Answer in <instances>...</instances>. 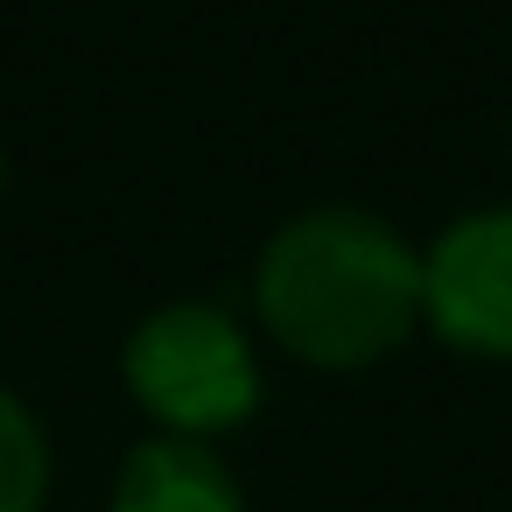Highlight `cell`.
<instances>
[{
	"label": "cell",
	"instance_id": "obj_1",
	"mask_svg": "<svg viewBox=\"0 0 512 512\" xmlns=\"http://www.w3.org/2000/svg\"><path fill=\"white\" fill-rule=\"evenodd\" d=\"M253 316L309 372H365L421 330V246L365 204H309L253 260Z\"/></svg>",
	"mask_w": 512,
	"mask_h": 512
},
{
	"label": "cell",
	"instance_id": "obj_2",
	"mask_svg": "<svg viewBox=\"0 0 512 512\" xmlns=\"http://www.w3.org/2000/svg\"><path fill=\"white\" fill-rule=\"evenodd\" d=\"M120 386L155 421V435H190V442H218L246 428L267 400V372L246 323L197 295L162 302L127 330Z\"/></svg>",
	"mask_w": 512,
	"mask_h": 512
},
{
	"label": "cell",
	"instance_id": "obj_3",
	"mask_svg": "<svg viewBox=\"0 0 512 512\" xmlns=\"http://www.w3.org/2000/svg\"><path fill=\"white\" fill-rule=\"evenodd\" d=\"M421 330L463 358L512 365V204L463 211L421 246Z\"/></svg>",
	"mask_w": 512,
	"mask_h": 512
},
{
	"label": "cell",
	"instance_id": "obj_4",
	"mask_svg": "<svg viewBox=\"0 0 512 512\" xmlns=\"http://www.w3.org/2000/svg\"><path fill=\"white\" fill-rule=\"evenodd\" d=\"M106 512H246V491L211 442L148 435L120 456Z\"/></svg>",
	"mask_w": 512,
	"mask_h": 512
},
{
	"label": "cell",
	"instance_id": "obj_5",
	"mask_svg": "<svg viewBox=\"0 0 512 512\" xmlns=\"http://www.w3.org/2000/svg\"><path fill=\"white\" fill-rule=\"evenodd\" d=\"M50 484H57V449L43 414L15 386H0V512H43Z\"/></svg>",
	"mask_w": 512,
	"mask_h": 512
},
{
	"label": "cell",
	"instance_id": "obj_6",
	"mask_svg": "<svg viewBox=\"0 0 512 512\" xmlns=\"http://www.w3.org/2000/svg\"><path fill=\"white\" fill-rule=\"evenodd\" d=\"M0 197H8V148H0Z\"/></svg>",
	"mask_w": 512,
	"mask_h": 512
},
{
	"label": "cell",
	"instance_id": "obj_7",
	"mask_svg": "<svg viewBox=\"0 0 512 512\" xmlns=\"http://www.w3.org/2000/svg\"><path fill=\"white\" fill-rule=\"evenodd\" d=\"M505 148H512V120H505Z\"/></svg>",
	"mask_w": 512,
	"mask_h": 512
}]
</instances>
